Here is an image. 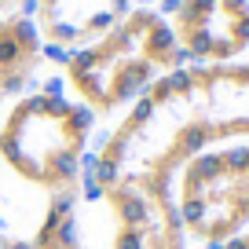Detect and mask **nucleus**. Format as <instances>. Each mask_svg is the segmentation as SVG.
Returning a JSON list of instances; mask_svg holds the SVG:
<instances>
[{"mask_svg": "<svg viewBox=\"0 0 249 249\" xmlns=\"http://www.w3.org/2000/svg\"><path fill=\"white\" fill-rule=\"evenodd\" d=\"M249 140V55L191 62L158 77L88 158L85 183L140 176L172 183L195 154Z\"/></svg>", "mask_w": 249, "mask_h": 249, "instance_id": "f257e3e1", "label": "nucleus"}, {"mask_svg": "<svg viewBox=\"0 0 249 249\" xmlns=\"http://www.w3.org/2000/svg\"><path fill=\"white\" fill-rule=\"evenodd\" d=\"M95 114L62 92L18 95L0 121V169L44 198L81 195Z\"/></svg>", "mask_w": 249, "mask_h": 249, "instance_id": "f03ea898", "label": "nucleus"}, {"mask_svg": "<svg viewBox=\"0 0 249 249\" xmlns=\"http://www.w3.org/2000/svg\"><path fill=\"white\" fill-rule=\"evenodd\" d=\"M66 77L73 99L95 117L132 107L158 77L187 66L169 18L154 8H136L95 44L66 55Z\"/></svg>", "mask_w": 249, "mask_h": 249, "instance_id": "7ed1b4c3", "label": "nucleus"}, {"mask_svg": "<svg viewBox=\"0 0 249 249\" xmlns=\"http://www.w3.org/2000/svg\"><path fill=\"white\" fill-rule=\"evenodd\" d=\"M77 231L85 249H187L172 183L117 176L107 183H81Z\"/></svg>", "mask_w": 249, "mask_h": 249, "instance_id": "20e7f679", "label": "nucleus"}, {"mask_svg": "<svg viewBox=\"0 0 249 249\" xmlns=\"http://www.w3.org/2000/svg\"><path fill=\"white\" fill-rule=\"evenodd\" d=\"M187 238L220 246L249 231V140L195 154L172 176Z\"/></svg>", "mask_w": 249, "mask_h": 249, "instance_id": "39448f33", "label": "nucleus"}, {"mask_svg": "<svg viewBox=\"0 0 249 249\" xmlns=\"http://www.w3.org/2000/svg\"><path fill=\"white\" fill-rule=\"evenodd\" d=\"M169 26L187 66L249 55V0H179Z\"/></svg>", "mask_w": 249, "mask_h": 249, "instance_id": "423d86ee", "label": "nucleus"}, {"mask_svg": "<svg viewBox=\"0 0 249 249\" xmlns=\"http://www.w3.org/2000/svg\"><path fill=\"white\" fill-rule=\"evenodd\" d=\"M132 11V0H37L33 22L40 40L59 52H77L110 33Z\"/></svg>", "mask_w": 249, "mask_h": 249, "instance_id": "0eeeda50", "label": "nucleus"}, {"mask_svg": "<svg viewBox=\"0 0 249 249\" xmlns=\"http://www.w3.org/2000/svg\"><path fill=\"white\" fill-rule=\"evenodd\" d=\"M40 30L26 15H8L0 18V99L18 95L26 85H33V70L40 55Z\"/></svg>", "mask_w": 249, "mask_h": 249, "instance_id": "6e6552de", "label": "nucleus"}, {"mask_svg": "<svg viewBox=\"0 0 249 249\" xmlns=\"http://www.w3.org/2000/svg\"><path fill=\"white\" fill-rule=\"evenodd\" d=\"M77 198L81 195H66V198H48L40 224L33 231V249H85L77 231Z\"/></svg>", "mask_w": 249, "mask_h": 249, "instance_id": "1a4fd4ad", "label": "nucleus"}, {"mask_svg": "<svg viewBox=\"0 0 249 249\" xmlns=\"http://www.w3.org/2000/svg\"><path fill=\"white\" fill-rule=\"evenodd\" d=\"M0 249H33V246L26 238H18V234H11V231L0 227Z\"/></svg>", "mask_w": 249, "mask_h": 249, "instance_id": "9d476101", "label": "nucleus"}, {"mask_svg": "<svg viewBox=\"0 0 249 249\" xmlns=\"http://www.w3.org/2000/svg\"><path fill=\"white\" fill-rule=\"evenodd\" d=\"M213 249H249V231H242V234H234V238H227V242H220V246H213Z\"/></svg>", "mask_w": 249, "mask_h": 249, "instance_id": "9b49d317", "label": "nucleus"}, {"mask_svg": "<svg viewBox=\"0 0 249 249\" xmlns=\"http://www.w3.org/2000/svg\"><path fill=\"white\" fill-rule=\"evenodd\" d=\"M11 4H18V0H0V11H4V8H11Z\"/></svg>", "mask_w": 249, "mask_h": 249, "instance_id": "f8f14e48", "label": "nucleus"}, {"mask_svg": "<svg viewBox=\"0 0 249 249\" xmlns=\"http://www.w3.org/2000/svg\"><path fill=\"white\" fill-rule=\"evenodd\" d=\"M136 4H140V8H147V4H154V0H136Z\"/></svg>", "mask_w": 249, "mask_h": 249, "instance_id": "ddd939ff", "label": "nucleus"}]
</instances>
